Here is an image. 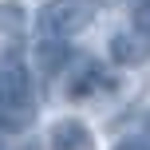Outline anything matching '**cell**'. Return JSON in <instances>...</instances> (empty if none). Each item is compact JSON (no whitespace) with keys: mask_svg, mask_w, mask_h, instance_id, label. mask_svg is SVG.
Returning a JSON list of instances; mask_svg holds the SVG:
<instances>
[{"mask_svg":"<svg viewBox=\"0 0 150 150\" xmlns=\"http://www.w3.org/2000/svg\"><path fill=\"white\" fill-rule=\"evenodd\" d=\"M40 115V99L32 87V75L20 59L0 63V130L8 134H24Z\"/></svg>","mask_w":150,"mask_h":150,"instance_id":"1","label":"cell"},{"mask_svg":"<svg viewBox=\"0 0 150 150\" xmlns=\"http://www.w3.org/2000/svg\"><path fill=\"white\" fill-rule=\"evenodd\" d=\"M95 20V0H47L36 12V32L44 40H63L79 36Z\"/></svg>","mask_w":150,"mask_h":150,"instance_id":"2","label":"cell"},{"mask_svg":"<svg viewBox=\"0 0 150 150\" xmlns=\"http://www.w3.org/2000/svg\"><path fill=\"white\" fill-rule=\"evenodd\" d=\"M107 52H111V59L122 63V67H138V63L150 59V32H142V28L130 24L127 32H119V36L111 40Z\"/></svg>","mask_w":150,"mask_h":150,"instance_id":"3","label":"cell"},{"mask_svg":"<svg viewBox=\"0 0 150 150\" xmlns=\"http://www.w3.org/2000/svg\"><path fill=\"white\" fill-rule=\"evenodd\" d=\"M47 150H95V134L83 119H59L47 134Z\"/></svg>","mask_w":150,"mask_h":150,"instance_id":"4","label":"cell"},{"mask_svg":"<svg viewBox=\"0 0 150 150\" xmlns=\"http://www.w3.org/2000/svg\"><path fill=\"white\" fill-rule=\"evenodd\" d=\"M67 59H71V52H67V44L63 40H44L40 44V52H36V63H40V71H59V67H67Z\"/></svg>","mask_w":150,"mask_h":150,"instance_id":"5","label":"cell"},{"mask_svg":"<svg viewBox=\"0 0 150 150\" xmlns=\"http://www.w3.org/2000/svg\"><path fill=\"white\" fill-rule=\"evenodd\" d=\"M28 28V12L16 0H0V36H24Z\"/></svg>","mask_w":150,"mask_h":150,"instance_id":"6","label":"cell"},{"mask_svg":"<svg viewBox=\"0 0 150 150\" xmlns=\"http://www.w3.org/2000/svg\"><path fill=\"white\" fill-rule=\"evenodd\" d=\"M134 28L150 32V0H134Z\"/></svg>","mask_w":150,"mask_h":150,"instance_id":"7","label":"cell"},{"mask_svg":"<svg viewBox=\"0 0 150 150\" xmlns=\"http://www.w3.org/2000/svg\"><path fill=\"white\" fill-rule=\"evenodd\" d=\"M115 150H150V146L142 142V138H130V142H119V146H115Z\"/></svg>","mask_w":150,"mask_h":150,"instance_id":"8","label":"cell"},{"mask_svg":"<svg viewBox=\"0 0 150 150\" xmlns=\"http://www.w3.org/2000/svg\"><path fill=\"white\" fill-rule=\"evenodd\" d=\"M142 142L150 146V115H146V122H142Z\"/></svg>","mask_w":150,"mask_h":150,"instance_id":"9","label":"cell"}]
</instances>
